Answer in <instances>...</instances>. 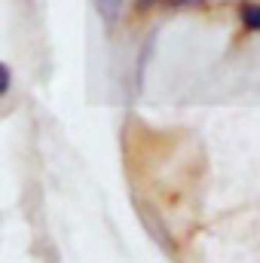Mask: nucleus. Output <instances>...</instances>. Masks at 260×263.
Listing matches in <instances>:
<instances>
[{
	"label": "nucleus",
	"mask_w": 260,
	"mask_h": 263,
	"mask_svg": "<svg viewBox=\"0 0 260 263\" xmlns=\"http://www.w3.org/2000/svg\"><path fill=\"white\" fill-rule=\"evenodd\" d=\"M0 77H3V80H0V92L6 95V92H9V83H12V73H9V65H0Z\"/></svg>",
	"instance_id": "7ed1b4c3"
},
{
	"label": "nucleus",
	"mask_w": 260,
	"mask_h": 263,
	"mask_svg": "<svg viewBox=\"0 0 260 263\" xmlns=\"http://www.w3.org/2000/svg\"><path fill=\"white\" fill-rule=\"evenodd\" d=\"M138 3H141V6H153L156 0H138Z\"/></svg>",
	"instance_id": "20e7f679"
},
{
	"label": "nucleus",
	"mask_w": 260,
	"mask_h": 263,
	"mask_svg": "<svg viewBox=\"0 0 260 263\" xmlns=\"http://www.w3.org/2000/svg\"><path fill=\"white\" fill-rule=\"evenodd\" d=\"M95 9L107 25H117V18L123 15V0H95Z\"/></svg>",
	"instance_id": "f257e3e1"
},
{
	"label": "nucleus",
	"mask_w": 260,
	"mask_h": 263,
	"mask_svg": "<svg viewBox=\"0 0 260 263\" xmlns=\"http://www.w3.org/2000/svg\"><path fill=\"white\" fill-rule=\"evenodd\" d=\"M242 25L248 31H260V3H242Z\"/></svg>",
	"instance_id": "f03ea898"
}]
</instances>
